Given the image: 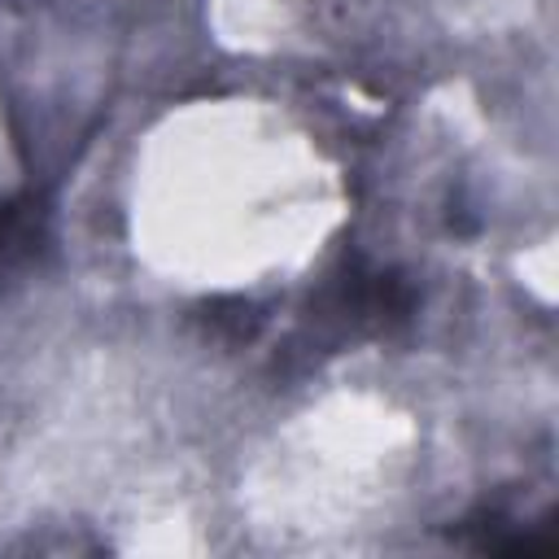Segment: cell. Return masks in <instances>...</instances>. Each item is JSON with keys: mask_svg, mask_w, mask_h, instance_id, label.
Masks as SVG:
<instances>
[{"mask_svg": "<svg viewBox=\"0 0 559 559\" xmlns=\"http://www.w3.org/2000/svg\"><path fill=\"white\" fill-rule=\"evenodd\" d=\"M201 323L223 341H253L262 328V306L249 297H210L201 306Z\"/></svg>", "mask_w": 559, "mask_h": 559, "instance_id": "obj_1", "label": "cell"}]
</instances>
